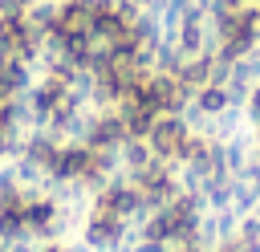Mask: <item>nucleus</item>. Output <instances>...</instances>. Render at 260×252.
<instances>
[{
	"label": "nucleus",
	"mask_w": 260,
	"mask_h": 252,
	"mask_svg": "<svg viewBox=\"0 0 260 252\" xmlns=\"http://www.w3.org/2000/svg\"><path fill=\"white\" fill-rule=\"evenodd\" d=\"M41 252H65V248H61V244H45Z\"/></svg>",
	"instance_id": "obj_1"
}]
</instances>
